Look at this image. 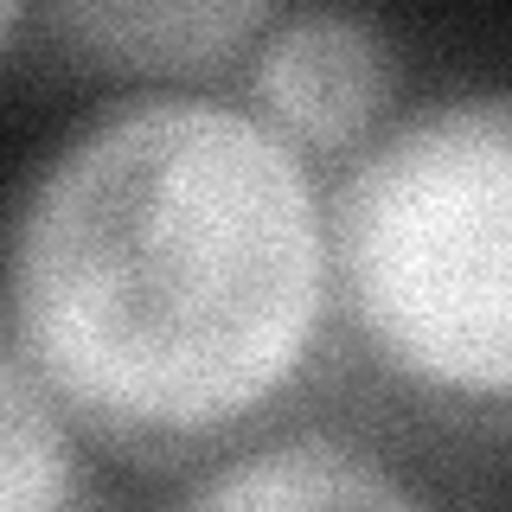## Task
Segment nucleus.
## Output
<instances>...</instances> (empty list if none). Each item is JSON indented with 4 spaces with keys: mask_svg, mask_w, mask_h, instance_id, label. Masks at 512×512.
I'll list each match as a JSON object with an SVG mask.
<instances>
[{
    "mask_svg": "<svg viewBox=\"0 0 512 512\" xmlns=\"http://www.w3.org/2000/svg\"><path fill=\"white\" fill-rule=\"evenodd\" d=\"M333 333V192L263 109L135 90L13 199L7 352L116 455H231Z\"/></svg>",
    "mask_w": 512,
    "mask_h": 512,
    "instance_id": "f257e3e1",
    "label": "nucleus"
},
{
    "mask_svg": "<svg viewBox=\"0 0 512 512\" xmlns=\"http://www.w3.org/2000/svg\"><path fill=\"white\" fill-rule=\"evenodd\" d=\"M340 340L384 391L512 410V90L384 122L333 186Z\"/></svg>",
    "mask_w": 512,
    "mask_h": 512,
    "instance_id": "f03ea898",
    "label": "nucleus"
},
{
    "mask_svg": "<svg viewBox=\"0 0 512 512\" xmlns=\"http://www.w3.org/2000/svg\"><path fill=\"white\" fill-rule=\"evenodd\" d=\"M397 64L378 26L359 13H295L276 20L250 64V103L301 154H359L391 122Z\"/></svg>",
    "mask_w": 512,
    "mask_h": 512,
    "instance_id": "7ed1b4c3",
    "label": "nucleus"
},
{
    "mask_svg": "<svg viewBox=\"0 0 512 512\" xmlns=\"http://www.w3.org/2000/svg\"><path fill=\"white\" fill-rule=\"evenodd\" d=\"M71 64L148 90L231 71L269 39L282 0H39Z\"/></svg>",
    "mask_w": 512,
    "mask_h": 512,
    "instance_id": "20e7f679",
    "label": "nucleus"
},
{
    "mask_svg": "<svg viewBox=\"0 0 512 512\" xmlns=\"http://www.w3.org/2000/svg\"><path fill=\"white\" fill-rule=\"evenodd\" d=\"M416 487L333 436L244 442L186 487V506H410Z\"/></svg>",
    "mask_w": 512,
    "mask_h": 512,
    "instance_id": "39448f33",
    "label": "nucleus"
},
{
    "mask_svg": "<svg viewBox=\"0 0 512 512\" xmlns=\"http://www.w3.org/2000/svg\"><path fill=\"white\" fill-rule=\"evenodd\" d=\"M77 436L71 410L0 352V500L7 512H52L77 500Z\"/></svg>",
    "mask_w": 512,
    "mask_h": 512,
    "instance_id": "423d86ee",
    "label": "nucleus"
}]
</instances>
